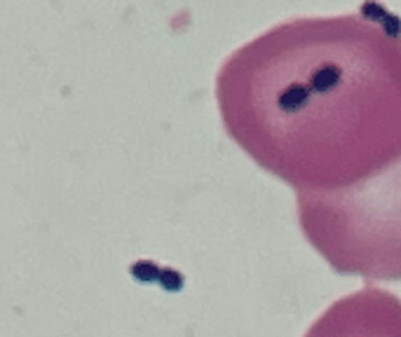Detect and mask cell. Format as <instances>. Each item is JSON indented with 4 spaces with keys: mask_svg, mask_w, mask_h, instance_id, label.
<instances>
[{
    "mask_svg": "<svg viewBox=\"0 0 401 337\" xmlns=\"http://www.w3.org/2000/svg\"><path fill=\"white\" fill-rule=\"evenodd\" d=\"M228 136L293 190H338L401 157V22L369 0L277 24L223 62Z\"/></svg>",
    "mask_w": 401,
    "mask_h": 337,
    "instance_id": "obj_1",
    "label": "cell"
},
{
    "mask_svg": "<svg viewBox=\"0 0 401 337\" xmlns=\"http://www.w3.org/2000/svg\"><path fill=\"white\" fill-rule=\"evenodd\" d=\"M300 232L338 274L401 279V157L338 190H298Z\"/></svg>",
    "mask_w": 401,
    "mask_h": 337,
    "instance_id": "obj_2",
    "label": "cell"
},
{
    "mask_svg": "<svg viewBox=\"0 0 401 337\" xmlns=\"http://www.w3.org/2000/svg\"><path fill=\"white\" fill-rule=\"evenodd\" d=\"M303 337H401V298L364 286L326 307Z\"/></svg>",
    "mask_w": 401,
    "mask_h": 337,
    "instance_id": "obj_3",
    "label": "cell"
}]
</instances>
